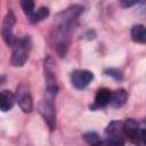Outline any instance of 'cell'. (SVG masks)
Instances as JSON below:
<instances>
[{"mask_svg": "<svg viewBox=\"0 0 146 146\" xmlns=\"http://www.w3.org/2000/svg\"><path fill=\"white\" fill-rule=\"evenodd\" d=\"M82 8L79 6H73L68 8L65 13L62 14V17H58V23L56 26H54L55 33L58 34V39L56 42V51L59 56H64L67 47H68V35L72 30V24L76 19V17L80 15Z\"/></svg>", "mask_w": 146, "mask_h": 146, "instance_id": "cell-1", "label": "cell"}, {"mask_svg": "<svg viewBox=\"0 0 146 146\" xmlns=\"http://www.w3.org/2000/svg\"><path fill=\"white\" fill-rule=\"evenodd\" d=\"M57 92V89L47 88L46 89V96L40 103L39 111L41 115L43 116L44 121L48 123L49 128L51 130L56 127V119H55V105H54V97Z\"/></svg>", "mask_w": 146, "mask_h": 146, "instance_id": "cell-2", "label": "cell"}, {"mask_svg": "<svg viewBox=\"0 0 146 146\" xmlns=\"http://www.w3.org/2000/svg\"><path fill=\"white\" fill-rule=\"evenodd\" d=\"M122 132L124 138H128L137 146H145V129L133 119H128L122 123Z\"/></svg>", "mask_w": 146, "mask_h": 146, "instance_id": "cell-3", "label": "cell"}, {"mask_svg": "<svg viewBox=\"0 0 146 146\" xmlns=\"http://www.w3.org/2000/svg\"><path fill=\"white\" fill-rule=\"evenodd\" d=\"M31 49V39L25 36L16 41L15 46L13 47V55L10 58V63L13 66H23L29 57Z\"/></svg>", "mask_w": 146, "mask_h": 146, "instance_id": "cell-4", "label": "cell"}, {"mask_svg": "<svg viewBox=\"0 0 146 146\" xmlns=\"http://www.w3.org/2000/svg\"><path fill=\"white\" fill-rule=\"evenodd\" d=\"M15 16L11 11H9L6 16H5V19H3V25H2V30H1V34H2V38L5 40V42L9 46V47H14L17 39L15 38L14 33H13V27H14V24H15Z\"/></svg>", "mask_w": 146, "mask_h": 146, "instance_id": "cell-5", "label": "cell"}, {"mask_svg": "<svg viewBox=\"0 0 146 146\" xmlns=\"http://www.w3.org/2000/svg\"><path fill=\"white\" fill-rule=\"evenodd\" d=\"M15 99L18 102V105L23 110V112L29 113V112L32 111L33 102H32L31 94H30V91H29L26 86L21 84L19 87H17V92H16Z\"/></svg>", "mask_w": 146, "mask_h": 146, "instance_id": "cell-6", "label": "cell"}, {"mask_svg": "<svg viewBox=\"0 0 146 146\" xmlns=\"http://www.w3.org/2000/svg\"><path fill=\"white\" fill-rule=\"evenodd\" d=\"M92 79H94V74L90 71H87V70H76L71 75L72 86L76 89L86 88L91 82Z\"/></svg>", "mask_w": 146, "mask_h": 146, "instance_id": "cell-7", "label": "cell"}, {"mask_svg": "<svg viewBox=\"0 0 146 146\" xmlns=\"http://www.w3.org/2000/svg\"><path fill=\"white\" fill-rule=\"evenodd\" d=\"M111 90L107 88H100L98 89L96 96H95V103L94 105H91V108H100V107H105L107 104H110V99H111Z\"/></svg>", "mask_w": 146, "mask_h": 146, "instance_id": "cell-8", "label": "cell"}, {"mask_svg": "<svg viewBox=\"0 0 146 146\" xmlns=\"http://www.w3.org/2000/svg\"><path fill=\"white\" fill-rule=\"evenodd\" d=\"M15 96L9 90H2L0 91V110L2 112H7L13 108L15 104Z\"/></svg>", "mask_w": 146, "mask_h": 146, "instance_id": "cell-9", "label": "cell"}, {"mask_svg": "<svg viewBox=\"0 0 146 146\" xmlns=\"http://www.w3.org/2000/svg\"><path fill=\"white\" fill-rule=\"evenodd\" d=\"M128 99V94L124 89H119L114 92H112L111 95V99H110V104L112 107H115V108H119V107H122L125 102Z\"/></svg>", "mask_w": 146, "mask_h": 146, "instance_id": "cell-10", "label": "cell"}, {"mask_svg": "<svg viewBox=\"0 0 146 146\" xmlns=\"http://www.w3.org/2000/svg\"><path fill=\"white\" fill-rule=\"evenodd\" d=\"M131 39L138 43H145L146 41V30L144 25H136L131 29Z\"/></svg>", "mask_w": 146, "mask_h": 146, "instance_id": "cell-11", "label": "cell"}, {"mask_svg": "<svg viewBox=\"0 0 146 146\" xmlns=\"http://www.w3.org/2000/svg\"><path fill=\"white\" fill-rule=\"evenodd\" d=\"M49 15V10L47 7H40L36 11H33V14L29 17L31 23H39L41 21H43L44 18H47Z\"/></svg>", "mask_w": 146, "mask_h": 146, "instance_id": "cell-12", "label": "cell"}, {"mask_svg": "<svg viewBox=\"0 0 146 146\" xmlns=\"http://www.w3.org/2000/svg\"><path fill=\"white\" fill-rule=\"evenodd\" d=\"M21 6H22L23 11L25 13V15L29 18L34 11V2L32 0H23V1H21Z\"/></svg>", "mask_w": 146, "mask_h": 146, "instance_id": "cell-13", "label": "cell"}, {"mask_svg": "<svg viewBox=\"0 0 146 146\" xmlns=\"http://www.w3.org/2000/svg\"><path fill=\"white\" fill-rule=\"evenodd\" d=\"M83 138H84V140H86L89 145H94V144H96L97 141L100 140L98 133H96V132H88V133H86V135L83 136Z\"/></svg>", "mask_w": 146, "mask_h": 146, "instance_id": "cell-14", "label": "cell"}, {"mask_svg": "<svg viewBox=\"0 0 146 146\" xmlns=\"http://www.w3.org/2000/svg\"><path fill=\"white\" fill-rule=\"evenodd\" d=\"M106 74H107V75H111V76H114L116 80L122 79V74H121V72L117 71V70H114V68L107 70V71H106Z\"/></svg>", "mask_w": 146, "mask_h": 146, "instance_id": "cell-15", "label": "cell"}, {"mask_svg": "<svg viewBox=\"0 0 146 146\" xmlns=\"http://www.w3.org/2000/svg\"><path fill=\"white\" fill-rule=\"evenodd\" d=\"M136 2L135 1H121V6L123 7H130V6H133Z\"/></svg>", "mask_w": 146, "mask_h": 146, "instance_id": "cell-16", "label": "cell"}]
</instances>
